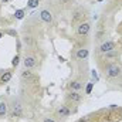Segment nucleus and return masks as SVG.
Listing matches in <instances>:
<instances>
[{"instance_id": "nucleus-22", "label": "nucleus", "mask_w": 122, "mask_h": 122, "mask_svg": "<svg viewBox=\"0 0 122 122\" xmlns=\"http://www.w3.org/2000/svg\"><path fill=\"white\" fill-rule=\"evenodd\" d=\"M1 1H4V3H6V1H9V0H1Z\"/></svg>"}, {"instance_id": "nucleus-20", "label": "nucleus", "mask_w": 122, "mask_h": 122, "mask_svg": "<svg viewBox=\"0 0 122 122\" xmlns=\"http://www.w3.org/2000/svg\"><path fill=\"white\" fill-rule=\"evenodd\" d=\"M92 77H94V78H95V80H97V78H98V75H97V71H95V70H92Z\"/></svg>"}, {"instance_id": "nucleus-23", "label": "nucleus", "mask_w": 122, "mask_h": 122, "mask_svg": "<svg viewBox=\"0 0 122 122\" xmlns=\"http://www.w3.org/2000/svg\"><path fill=\"white\" fill-rule=\"evenodd\" d=\"M0 38H1V33H0Z\"/></svg>"}, {"instance_id": "nucleus-4", "label": "nucleus", "mask_w": 122, "mask_h": 122, "mask_svg": "<svg viewBox=\"0 0 122 122\" xmlns=\"http://www.w3.org/2000/svg\"><path fill=\"white\" fill-rule=\"evenodd\" d=\"M114 48H115V44L112 41H107L99 47V51L101 53H109V51H114Z\"/></svg>"}, {"instance_id": "nucleus-21", "label": "nucleus", "mask_w": 122, "mask_h": 122, "mask_svg": "<svg viewBox=\"0 0 122 122\" xmlns=\"http://www.w3.org/2000/svg\"><path fill=\"white\" fill-rule=\"evenodd\" d=\"M24 41H26V43H31V37H26Z\"/></svg>"}, {"instance_id": "nucleus-14", "label": "nucleus", "mask_w": 122, "mask_h": 122, "mask_svg": "<svg viewBox=\"0 0 122 122\" xmlns=\"http://www.w3.org/2000/svg\"><path fill=\"white\" fill-rule=\"evenodd\" d=\"M16 19H19V20H21L23 17H24V10H16Z\"/></svg>"}, {"instance_id": "nucleus-19", "label": "nucleus", "mask_w": 122, "mask_h": 122, "mask_svg": "<svg viewBox=\"0 0 122 122\" xmlns=\"http://www.w3.org/2000/svg\"><path fill=\"white\" fill-rule=\"evenodd\" d=\"M43 122H56V121H54L53 118H46V119H44Z\"/></svg>"}, {"instance_id": "nucleus-12", "label": "nucleus", "mask_w": 122, "mask_h": 122, "mask_svg": "<svg viewBox=\"0 0 122 122\" xmlns=\"http://www.w3.org/2000/svg\"><path fill=\"white\" fill-rule=\"evenodd\" d=\"M70 87H71V90H72V91H78V90H81V88H82V84H81L80 81H72V82L70 84Z\"/></svg>"}, {"instance_id": "nucleus-18", "label": "nucleus", "mask_w": 122, "mask_h": 122, "mask_svg": "<svg viewBox=\"0 0 122 122\" xmlns=\"http://www.w3.org/2000/svg\"><path fill=\"white\" fill-rule=\"evenodd\" d=\"M105 54H107V57H115L117 56L115 51H109V53H105Z\"/></svg>"}, {"instance_id": "nucleus-8", "label": "nucleus", "mask_w": 122, "mask_h": 122, "mask_svg": "<svg viewBox=\"0 0 122 122\" xmlns=\"http://www.w3.org/2000/svg\"><path fill=\"white\" fill-rule=\"evenodd\" d=\"M57 112H58V115H60L61 118H65V117H68V115H70V109H68V107H65V105L60 107Z\"/></svg>"}, {"instance_id": "nucleus-6", "label": "nucleus", "mask_w": 122, "mask_h": 122, "mask_svg": "<svg viewBox=\"0 0 122 122\" xmlns=\"http://www.w3.org/2000/svg\"><path fill=\"white\" fill-rule=\"evenodd\" d=\"M88 54H90V51H88L87 48H80V50L77 51V58L84 60V58H87V57H88Z\"/></svg>"}, {"instance_id": "nucleus-5", "label": "nucleus", "mask_w": 122, "mask_h": 122, "mask_svg": "<svg viewBox=\"0 0 122 122\" xmlns=\"http://www.w3.org/2000/svg\"><path fill=\"white\" fill-rule=\"evenodd\" d=\"M40 17H41V20L46 21V23H51V21H53V14H51L48 10H41V11H40Z\"/></svg>"}, {"instance_id": "nucleus-15", "label": "nucleus", "mask_w": 122, "mask_h": 122, "mask_svg": "<svg viewBox=\"0 0 122 122\" xmlns=\"http://www.w3.org/2000/svg\"><path fill=\"white\" fill-rule=\"evenodd\" d=\"M27 4H29V7H31V9L33 7H37L38 6V0H29Z\"/></svg>"}, {"instance_id": "nucleus-13", "label": "nucleus", "mask_w": 122, "mask_h": 122, "mask_svg": "<svg viewBox=\"0 0 122 122\" xmlns=\"http://www.w3.org/2000/svg\"><path fill=\"white\" fill-rule=\"evenodd\" d=\"M31 77H33V74H31V71L29 68H26V70L21 72V78H23V80H30Z\"/></svg>"}, {"instance_id": "nucleus-11", "label": "nucleus", "mask_w": 122, "mask_h": 122, "mask_svg": "<svg viewBox=\"0 0 122 122\" xmlns=\"http://www.w3.org/2000/svg\"><path fill=\"white\" fill-rule=\"evenodd\" d=\"M68 98H70L71 101H75V102H80V101H81V95H80L77 91L70 92V94H68Z\"/></svg>"}, {"instance_id": "nucleus-10", "label": "nucleus", "mask_w": 122, "mask_h": 122, "mask_svg": "<svg viewBox=\"0 0 122 122\" xmlns=\"http://www.w3.org/2000/svg\"><path fill=\"white\" fill-rule=\"evenodd\" d=\"M6 114H7V102L1 101L0 102V118H4Z\"/></svg>"}, {"instance_id": "nucleus-2", "label": "nucleus", "mask_w": 122, "mask_h": 122, "mask_svg": "<svg viewBox=\"0 0 122 122\" xmlns=\"http://www.w3.org/2000/svg\"><path fill=\"white\" fill-rule=\"evenodd\" d=\"M23 114V105L19 101H13V117H21Z\"/></svg>"}, {"instance_id": "nucleus-9", "label": "nucleus", "mask_w": 122, "mask_h": 122, "mask_svg": "<svg viewBox=\"0 0 122 122\" xmlns=\"http://www.w3.org/2000/svg\"><path fill=\"white\" fill-rule=\"evenodd\" d=\"M34 65H36V60H34L33 57H26V58H24V67H26V68L30 70Z\"/></svg>"}, {"instance_id": "nucleus-3", "label": "nucleus", "mask_w": 122, "mask_h": 122, "mask_svg": "<svg viewBox=\"0 0 122 122\" xmlns=\"http://www.w3.org/2000/svg\"><path fill=\"white\" fill-rule=\"evenodd\" d=\"M90 29H91L90 23H81V24L78 26V29H77V33H78L80 36H87L88 31H90Z\"/></svg>"}, {"instance_id": "nucleus-7", "label": "nucleus", "mask_w": 122, "mask_h": 122, "mask_svg": "<svg viewBox=\"0 0 122 122\" xmlns=\"http://www.w3.org/2000/svg\"><path fill=\"white\" fill-rule=\"evenodd\" d=\"M11 80V72L10 71H4L3 74H1V77H0V82L1 84H6V82H9Z\"/></svg>"}, {"instance_id": "nucleus-17", "label": "nucleus", "mask_w": 122, "mask_h": 122, "mask_svg": "<svg viewBox=\"0 0 122 122\" xmlns=\"http://www.w3.org/2000/svg\"><path fill=\"white\" fill-rule=\"evenodd\" d=\"M92 87H94V84H92V82H90V84L87 85V94H91V91H92Z\"/></svg>"}, {"instance_id": "nucleus-16", "label": "nucleus", "mask_w": 122, "mask_h": 122, "mask_svg": "<svg viewBox=\"0 0 122 122\" xmlns=\"http://www.w3.org/2000/svg\"><path fill=\"white\" fill-rule=\"evenodd\" d=\"M19 62H20V58H19V56H16V57L13 58V61H11V65H13V67H17Z\"/></svg>"}, {"instance_id": "nucleus-1", "label": "nucleus", "mask_w": 122, "mask_h": 122, "mask_svg": "<svg viewBox=\"0 0 122 122\" xmlns=\"http://www.w3.org/2000/svg\"><path fill=\"white\" fill-rule=\"evenodd\" d=\"M122 74V70L119 65H117V64H111V65H108L107 68H105V75L108 77V78H117V77H119Z\"/></svg>"}]
</instances>
